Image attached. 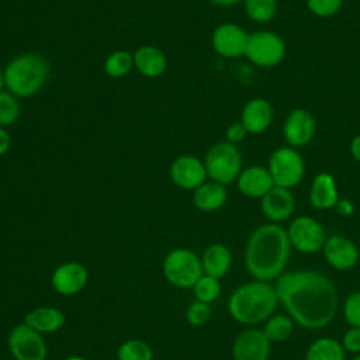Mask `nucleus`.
I'll return each instance as SVG.
<instances>
[{
    "mask_svg": "<svg viewBox=\"0 0 360 360\" xmlns=\"http://www.w3.org/2000/svg\"><path fill=\"white\" fill-rule=\"evenodd\" d=\"M280 304L295 325L318 330L328 326L339 308V295L329 277L314 270L283 273L274 283Z\"/></svg>",
    "mask_w": 360,
    "mask_h": 360,
    "instance_id": "obj_1",
    "label": "nucleus"
},
{
    "mask_svg": "<svg viewBox=\"0 0 360 360\" xmlns=\"http://www.w3.org/2000/svg\"><path fill=\"white\" fill-rule=\"evenodd\" d=\"M291 249L285 228L273 222L262 224L248 238L245 267L253 280L274 281L285 273Z\"/></svg>",
    "mask_w": 360,
    "mask_h": 360,
    "instance_id": "obj_2",
    "label": "nucleus"
},
{
    "mask_svg": "<svg viewBox=\"0 0 360 360\" xmlns=\"http://www.w3.org/2000/svg\"><path fill=\"white\" fill-rule=\"evenodd\" d=\"M280 304L276 288L267 281H248L236 287L228 298L231 318L242 325L266 322Z\"/></svg>",
    "mask_w": 360,
    "mask_h": 360,
    "instance_id": "obj_3",
    "label": "nucleus"
},
{
    "mask_svg": "<svg viewBox=\"0 0 360 360\" xmlns=\"http://www.w3.org/2000/svg\"><path fill=\"white\" fill-rule=\"evenodd\" d=\"M49 63L38 52L14 56L3 69L4 89L17 98H28L42 90L49 77Z\"/></svg>",
    "mask_w": 360,
    "mask_h": 360,
    "instance_id": "obj_4",
    "label": "nucleus"
},
{
    "mask_svg": "<svg viewBox=\"0 0 360 360\" xmlns=\"http://www.w3.org/2000/svg\"><path fill=\"white\" fill-rule=\"evenodd\" d=\"M243 158L238 148L228 141H219L214 143L205 153L204 165L208 180L228 186L236 181L242 172Z\"/></svg>",
    "mask_w": 360,
    "mask_h": 360,
    "instance_id": "obj_5",
    "label": "nucleus"
},
{
    "mask_svg": "<svg viewBox=\"0 0 360 360\" xmlns=\"http://www.w3.org/2000/svg\"><path fill=\"white\" fill-rule=\"evenodd\" d=\"M163 277L169 284L177 288H193L204 274L201 256L187 248L170 250L162 263Z\"/></svg>",
    "mask_w": 360,
    "mask_h": 360,
    "instance_id": "obj_6",
    "label": "nucleus"
},
{
    "mask_svg": "<svg viewBox=\"0 0 360 360\" xmlns=\"http://www.w3.org/2000/svg\"><path fill=\"white\" fill-rule=\"evenodd\" d=\"M267 169L274 186L292 190L305 174V160L298 149L288 145L276 148L267 160Z\"/></svg>",
    "mask_w": 360,
    "mask_h": 360,
    "instance_id": "obj_7",
    "label": "nucleus"
},
{
    "mask_svg": "<svg viewBox=\"0 0 360 360\" xmlns=\"http://www.w3.org/2000/svg\"><path fill=\"white\" fill-rule=\"evenodd\" d=\"M287 46L281 35L273 31L262 30L249 34L245 56L248 60L262 69L278 66L285 58Z\"/></svg>",
    "mask_w": 360,
    "mask_h": 360,
    "instance_id": "obj_8",
    "label": "nucleus"
},
{
    "mask_svg": "<svg viewBox=\"0 0 360 360\" xmlns=\"http://www.w3.org/2000/svg\"><path fill=\"white\" fill-rule=\"evenodd\" d=\"M287 235L291 248L305 255L322 252L328 238L323 226L309 215L295 217L287 228Z\"/></svg>",
    "mask_w": 360,
    "mask_h": 360,
    "instance_id": "obj_9",
    "label": "nucleus"
},
{
    "mask_svg": "<svg viewBox=\"0 0 360 360\" xmlns=\"http://www.w3.org/2000/svg\"><path fill=\"white\" fill-rule=\"evenodd\" d=\"M7 349L14 360H45L48 346L44 335L21 322L7 336Z\"/></svg>",
    "mask_w": 360,
    "mask_h": 360,
    "instance_id": "obj_10",
    "label": "nucleus"
},
{
    "mask_svg": "<svg viewBox=\"0 0 360 360\" xmlns=\"http://www.w3.org/2000/svg\"><path fill=\"white\" fill-rule=\"evenodd\" d=\"M249 34L235 22H222L217 25L211 35V45L215 53L226 59L245 56Z\"/></svg>",
    "mask_w": 360,
    "mask_h": 360,
    "instance_id": "obj_11",
    "label": "nucleus"
},
{
    "mask_svg": "<svg viewBox=\"0 0 360 360\" xmlns=\"http://www.w3.org/2000/svg\"><path fill=\"white\" fill-rule=\"evenodd\" d=\"M170 180L181 190L194 191L208 180L204 160L194 155H180L169 166Z\"/></svg>",
    "mask_w": 360,
    "mask_h": 360,
    "instance_id": "obj_12",
    "label": "nucleus"
},
{
    "mask_svg": "<svg viewBox=\"0 0 360 360\" xmlns=\"http://www.w3.org/2000/svg\"><path fill=\"white\" fill-rule=\"evenodd\" d=\"M316 134V120L305 108L291 110L283 124V136L288 146L302 148L312 142Z\"/></svg>",
    "mask_w": 360,
    "mask_h": 360,
    "instance_id": "obj_13",
    "label": "nucleus"
},
{
    "mask_svg": "<svg viewBox=\"0 0 360 360\" xmlns=\"http://www.w3.org/2000/svg\"><path fill=\"white\" fill-rule=\"evenodd\" d=\"M231 353L233 360H269L271 342L262 329L249 328L233 339Z\"/></svg>",
    "mask_w": 360,
    "mask_h": 360,
    "instance_id": "obj_14",
    "label": "nucleus"
},
{
    "mask_svg": "<svg viewBox=\"0 0 360 360\" xmlns=\"http://www.w3.org/2000/svg\"><path fill=\"white\" fill-rule=\"evenodd\" d=\"M89 281V271L79 262H65L59 264L51 276L52 288L63 297L79 294Z\"/></svg>",
    "mask_w": 360,
    "mask_h": 360,
    "instance_id": "obj_15",
    "label": "nucleus"
},
{
    "mask_svg": "<svg viewBox=\"0 0 360 360\" xmlns=\"http://www.w3.org/2000/svg\"><path fill=\"white\" fill-rule=\"evenodd\" d=\"M322 253L328 264L339 271L353 269L360 259V252L356 243L343 235L328 236Z\"/></svg>",
    "mask_w": 360,
    "mask_h": 360,
    "instance_id": "obj_16",
    "label": "nucleus"
},
{
    "mask_svg": "<svg viewBox=\"0 0 360 360\" xmlns=\"http://www.w3.org/2000/svg\"><path fill=\"white\" fill-rule=\"evenodd\" d=\"M260 208L269 222L281 224L292 217L295 211V197L290 188L273 186L260 198Z\"/></svg>",
    "mask_w": 360,
    "mask_h": 360,
    "instance_id": "obj_17",
    "label": "nucleus"
},
{
    "mask_svg": "<svg viewBox=\"0 0 360 360\" xmlns=\"http://www.w3.org/2000/svg\"><path fill=\"white\" fill-rule=\"evenodd\" d=\"M274 111L269 100L263 97L250 98L240 111V122L248 134L260 135L266 132L273 122Z\"/></svg>",
    "mask_w": 360,
    "mask_h": 360,
    "instance_id": "obj_18",
    "label": "nucleus"
},
{
    "mask_svg": "<svg viewBox=\"0 0 360 360\" xmlns=\"http://www.w3.org/2000/svg\"><path fill=\"white\" fill-rule=\"evenodd\" d=\"M238 190L248 198H262L273 186V179L267 166L252 165L239 173L236 179Z\"/></svg>",
    "mask_w": 360,
    "mask_h": 360,
    "instance_id": "obj_19",
    "label": "nucleus"
},
{
    "mask_svg": "<svg viewBox=\"0 0 360 360\" xmlns=\"http://www.w3.org/2000/svg\"><path fill=\"white\" fill-rule=\"evenodd\" d=\"M309 202L315 210H332L339 201L336 179L329 172H319L314 176L309 186Z\"/></svg>",
    "mask_w": 360,
    "mask_h": 360,
    "instance_id": "obj_20",
    "label": "nucleus"
},
{
    "mask_svg": "<svg viewBox=\"0 0 360 360\" xmlns=\"http://www.w3.org/2000/svg\"><path fill=\"white\" fill-rule=\"evenodd\" d=\"M134 69L143 77H160L167 69L166 53L155 45H141L132 53Z\"/></svg>",
    "mask_w": 360,
    "mask_h": 360,
    "instance_id": "obj_21",
    "label": "nucleus"
},
{
    "mask_svg": "<svg viewBox=\"0 0 360 360\" xmlns=\"http://www.w3.org/2000/svg\"><path fill=\"white\" fill-rule=\"evenodd\" d=\"M24 323L41 335H49L60 330L65 326V314L59 308L42 305L27 312L24 316Z\"/></svg>",
    "mask_w": 360,
    "mask_h": 360,
    "instance_id": "obj_22",
    "label": "nucleus"
},
{
    "mask_svg": "<svg viewBox=\"0 0 360 360\" xmlns=\"http://www.w3.org/2000/svg\"><path fill=\"white\" fill-rule=\"evenodd\" d=\"M204 274L221 280L228 274L232 266V253L224 243H211L201 255Z\"/></svg>",
    "mask_w": 360,
    "mask_h": 360,
    "instance_id": "obj_23",
    "label": "nucleus"
},
{
    "mask_svg": "<svg viewBox=\"0 0 360 360\" xmlns=\"http://www.w3.org/2000/svg\"><path fill=\"white\" fill-rule=\"evenodd\" d=\"M228 200L226 186L207 180L193 191V202L202 212H214L224 207Z\"/></svg>",
    "mask_w": 360,
    "mask_h": 360,
    "instance_id": "obj_24",
    "label": "nucleus"
},
{
    "mask_svg": "<svg viewBox=\"0 0 360 360\" xmlns=\"http://www.w3.org/2000/svg\"><path fill=\"white\" fill-rule=\"evenodd\" d=\"M345 349L339 340L330 336L314 340L305 353V360H345Z\"/></svg>",
    "mask_w": 360,
    "mask_h": 360,
    "instance_id": "obj_25",
    "label": "nucleus"
},
{
    "mask_svg": "<svg viewBox=\"0 0 360 360\" xmlns=\"http://www.w3.org/2000/svg\"><path fill=\"white\" fill-rule=\"evenodd\" d=\"M294 328L295 323L287 314H274L264 322L262 330L271 343H280L291 338Z\"/></svg>",
    "mask_w": 360,
    "mask_h": 360,
    "instance_id": "obj_26",
    "label": "nucleus"
},
{
    "mask_svg": "<svg viewBox=\"0 0 360 360\" xmlns=\"http://www.w3.org/2000/svg\"><path fill=\"white\" fill-rule=\"evenodd\" d=\"M134 68V56L125 49H118L111 52L103 65L104 73L112 79L125 77Z\"/></svg>",
    "mask_w": 360,
    "mask_h": 360,
    "instance_id": "obj_27",
    "label": "nucleus"
},
{
    "mask_svg": "<svg viewBox=\"0 0 360 360\" xmlns=\"http://www.w3.org/2000/svg\"><path fill=\"white\" fill-rule=\"evenodd\" d=\"M242 3L249 20L257 24L270 22L278 8V0H243Z\"/></svg>",
    "mask_w": 360,
    "mask_h": 360,
    "instance_id": "obj_28",
    "label": "nucleus"
},
{
    "mask_svg": "<svg viewBox=\"0 0 360 360\" xmlns=\"http://www.w3.org/2000/svg\"><path fill=\"white\" fill-rule=\"evenodd\" d=\"M117 360H153V350L142 339H128L118 346Z\"/></svg>",
    "mask_w": 360,
    "mask_h": 360,
    "instance_id": "obj_29",
    "label": "nucleus"
},
{
    "mask_svg": "<svg viewBox=\"0 0 360 360\" xmlns=\"http://www.w3.org/2000/svg\"><path fill=\"white\" fill-rule=\"evenodd\" d=\"M20 98L13 96L6 89L0 90V127L6 128L17 122L21 108Z\"/></svg>",
    "mask_w": 360,
    "mask_h": 360,
    "instance_id": "obj_30",
    "label": "nucleus"
},
{
    "mask_svg": "<svg viewBox=\"0 0 360 360\" xmlns=\"http://www.w3.org/2000/svg\"><path fill=\"white\" fill-rule=\"evenodd\" d=\"M193 291H194V297L197 301L211 304L221 294V283L215 277L202 274L198 278V281L193 285Z\"/></svg>",
    "mask_w": 360,
    "mask_h": 360,
    "instance_id": "obj_31",
    "label": "nucleus"
},
{
    "mask_svg": "<svg viewBox=\"0 0 360 360\" xmlns=\"http://www.w3.org/2000/svg\"><path fill=\"white\" fill-rule=\"evenodd\" d=\"M343 1L345 0H305V4L315 17L329 18L340 11Z\"/></svg>",
    "mask_w": 360,
    "mask_h": 360,
    "instance_id": "obj_32",
    "label": "nucleus"
},
{
    "mask_svg": "<svg viewBox=\"0 0 360 360\" xmlns=\"http://www.w3.org/2000/svg\"><path fill=\"white\" fill-rule=\"evenodd\" d=\"M211 318L210 304L194 300L186 309V319L191 326H202Z\"/></svg>",
    "mask_w": 360,
    "mask_h": 360,
    "instance_id": "obj_33",
    "label": "nucleus"
},
{
    "mask_svg": "<svg viewBox=\"0 0 360 360\" xmlns=\"http://www.w3.org/2000/svg\"><path fill=\"white\" fill-rule=\"evenodd\" d=\"M343 316L350 326L360 328V291L352 292L343 302Z\"/></svg>",
    "mask_w": 360,
    "mask_h": 360,
    "instance_id": "obj_34",
    "label": "nucleus"
},
{
    "mask_svg": "<svg viewBox=\"0 0 360 360\" xmlns=\"http://www.w3.org/2000/svg\"><path fill=\"white\" fill-rule=\"evenodd\" d=\"M342 346L345 352L353 353V354H360V328L352 326L347 329L342 338Z\"/></svg>",
    "mask_w": 360,
    "mask_h": 360,
    "instance_id": "obj_35",
    "label": "nucleus"
},
{
    "mask_svg": "<svg viewBox=\"0 0 360 360\" xmlns=\"http://www.w3.org/2000/svg\"><path fill=\"white\" fill-rule=\"evenodd\" d=\"M248 131L246 128L242 125L240 121L238 122H232L226 127V131H225V141L233 143V145H238L239 142H242L245 138H246Z\"/></svg>",
    "mask_w": 360,
    "mask_h": 360,
    "instance_id": "obj_36",
    "label": "nucleus"
},
{
    "mask_svg": "<svg viewBox=\"0 0 360 360\" xmlns=\"http://www.w3.org/2000/svg\"><path fill=\"white\" fill-rule=\"evenodd\" d=\"M335 210L338 211V214H340L343 217H349V215L353 214L354 205L352 204V201H349L346 198H339L338 204L335 205Z\"/></svg>",
    "mask_w": 360,
    "mask_h": 360,
    "instance_id": "obj_37",
    "label": "nucleus"
},
{
    "mask_svg": "<svg viewBox=\"0 0 360 360\" xmlns=\"http://www.w3.org/2000/svg\"><path fill=\"white\" fill-rule=\"evenodd\" d=\"M11 146V136L6 128L0 127V158L4 156Z\"/></svg>",
    "mask_w": 360,
    "mask_h": 360,
    "instance_id": "obj_38",
    "label": "nucleus"
},
{
    "mask_svg": "<svg viewBox=\"0 0 360 360\" xmlns=\"http://www.w3.org/2000/svg\"><path fill=\"white\" fill-rule=\"evenodd\" d=\"M349 152H350L352 158H353L357 163H360V134L352 138V141H350V143H349Z\"/></svg>",
    "mask_w": 360,
    "mask_h": 360,
    "instance_id": "obj_39",
    "label": "nucleus"
},
{
    "mask_svg": "<svg viewBox=\"0 0 360 360\" xmlns=\"http://www.w3.org/2000/svg\"><path fill=\"white\" fill-rule=\"evenodd\" d=\"M208 1L215 4V6H221V7H232V6H235V4H238L243 0H208Z\"/></svg>",
    "mask_w": 360,
    "mask_h": 360,
    "instance_id": "obj_40",
    "label": "nucleus"
},
{
    "mask_svg": "<svg viewBox=\"0 0 360 360\" xmlns=\"http://www.w3.org/2000/svg\"><path fill=\"white\" fill-rule=\"evenodd\" d=\"M63 360H89V359H86V357H83V356L73 354V356H68V357H65Z\"/></svg>",
    "mask_w": 360,
    "mask_h": 360,
    "instance_id": "obj_41",
    "label": "nucleus"
},
{
    "mask_svg": "<svg viewBox=\"0 0 360 360\" xmlns=\"http://www.w3.org/2000/svg\"><path fill=\"white\" fill-rule=\"evenodd\" d=\"M4 89V76H3V69L0 66V90Z\"/></svg>",
    "mask_w": 360,
    "mask_h": 360,
    "instance_id": "obj_42",
    "label": "nucleus"
},
{
    "mask_svg": "<svg viewBox=\"0 0 360 360\" xmlns=\"http://www.w3.org/2000/svg\"><path fill=\"white\" fill-rule=\"evenodd\" d=\"M352 360H360V354H357V356H356V357H353Z\"/></svg>",
    "mask_w": 360,
    "mask_h": 360,
    "instance_id": "obj_43",
    "label": "nucleus"
}]
</instances>
